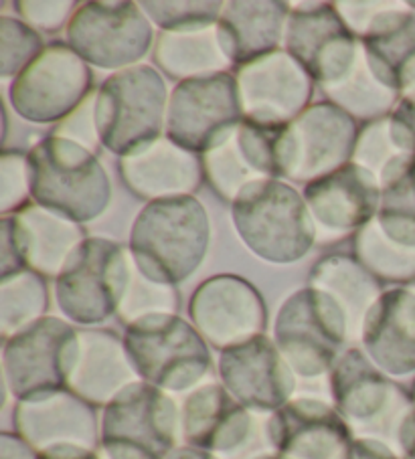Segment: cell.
I'll use <instances>...</instances> for the list:
<instances>
[{
    "label": "cell",
    "mask_w": 415,
    "mask_h": 459,
    "mask_svg": "<svg viewBox=\"0 0 415 459\" xmlns=\"http://www.w3.org/2000/svg\"><path fill=\"white\" fill-rule=\"evenodd\" d=\"M134 257L142 273L163 286L182 281L201 261L207 245L205 211L193 199L155 203L134 231Z\"/></svg>",
    "instance_id": "cell-1"
},
{
    "label": "cell",
    "mask_w": 415,
    "mask_h": 459,
    "mask_svg": "<svg viewBox=\"0 0 415 459\" xmlns=\"http://www.w3.org/2000/svg\"><path fill=\"white\" fill-rule=\"evenodd\" d=\"M126 351L136 373L166 391L189 389L211 367V354L201 334L169 314L142 316L128 326Z\"/></svg>",
    "instance_id": "cell-2"
},
{
    "label": "cell",
    "mask_w": 415,
    "mask_h": 459,
    "mask_svg": "<svg viewBox=\"0 0 415 459\" xmlns=\"http://www.w3.org/2000/svg\"><path fill=\"white\" fill-rule=\"evenodd\" d=\"M332 393L339 413L347 425H355L363 439L399 443V433L411 403L402 386L391 383L373 367L369 359L357 348L340 356L332 370Z\"/></svg>",
    "instance_id": "cell-3"
},
{
    "label": "cell",
    "mask_w": 415,
    "mask_h": 459,
    "mask_svg": "<svg viewBox=\"0 0 415 459\" xmlns=\"http://www.w3.org/2000/svg\"><path fill=\"white\" fill-rule=\"evenodd\" d=\"M33 195L47 209L84 223L106 207L108 178L82 146L66 138H49L31 154Z\"/></svg>",
    "instance_id": "cell-4"
},
{
    "label": "cell",
    "mask_w": 415,
    "mask_h": 459,
    "mask_svg": "<svg viewBox=\"0 0 415 459\" xmlns=\"http://www.w3.org/2000/svg\"><path fill=\"white\" fill-rule=\"evenodd\" d=\"M174 403L155 385L134 383L110 403L102 425L108 459H164L177 439Z\"/></svg>",
    "instance_id": "cell-5"
},
{
    "label": "cell",
    "mask_w": 415,
    "mask_h": 459,
    "mask_svg": "<svg viewBox=\"0 0 415 459\" xmlns=\"http://www.w3.org/2000/svg\"><path fill=\"white\" fill-rule=\"evenodd\" d=\"M164 116V83L155 69L138 67L114 75L95 100V128L118 154L156 140Z\"/></svg>",
    "instance_id": "cell-6"
},
{
    "label": "cell",
    "mask_w": 415,
    "mask_h": 459,
    "mask_svg": "<svg viewBox=\"0 0 415 459\" xmlns=\"http://www.w3.org/2000/svg\"><path fill=\"white\" fill-rule=\"evenodd\" d=\"M235 221L245 241L271 261L305 255L313 243V221L292 188L263 180L239 196Z\"/></svg>",
    "instance_id": "cell-7"
},
{
    "label": "cell",
    "mask_w": 415,
    "mask_h": 459,
    "mask_svg": "<svg viewBox=\"0 0 415 459\" xmlns=\"http://www.w3.org/2000/svg\"><path fill=\"white\" fill-rule=\"evenodd\" d=\"M347 334V318L339 304L313 288L284 306L276 324V346L294 373L313 378L331 368Z\"/></svg>",
    "instance_id": "cell-8"
},
{
    "label": "cell",
    "mask_w": 415,
    "mask_h": 459,
    "mask_svg": "<svg viewBox=\"0 0 415 459\" xmlns=\"http://www.w3.org/2000/svg\"><path fill=\"white\" fill-rule=\"evenodd\" d=\"M79 351V334L57 318H41L4 346V375L14 397L59 391Z\"/></svg>",
    "instance_id": "cell-9"
},
{
    "label": "cell",
    "mask_w": 415,
    "mask_h": 459,
    "mask_svg": "<svg viewBox=\"0 0 415 459\" xmlns=\"http://www.w3.org/2000/svg\"><path fill=\"white\" fill-rule=\"evenodd\" d=\"M128 261L116 245L87 241L63 267L57 281L61 310L71 320L98 324L116 312L132 281Z\"/></svg>",
    "instance_id": "cell-10"
},
{
    "label": "cell",
    "mask_w": 415,
    "mask_h": 459,
    "mask_svg": "<svg viewBox=\"0 0 415 459\" xmlns=\"http://www.w3.org/2000/svg\"><path fill=\"white\" fill-rule=\"evenodd\" d=\"M353 136L355 126L345 112L337 106H314L298 122L280 130L278 169L296 180H321L342 169Z\"/></svg>",
    "instance_id": "cell-11"
},
{
    "label": "cell",
    "mask_w": 415,
    "mask_h": 459,
    "mask_svg": "<svg viewBox=\"0 0 415 459\" xmlns=\"http://www.w3.org/2000/svg\"><path fill=\"white\" fill-rule=\"evenodd\" d=\"M237 96L243 120L286 128L310 100V74L288 55H263L239 71Z\"/></svg>",
    "instance_id": "cell-12"
},
{
    "label": "cell",
    "mask_w": 415,
    "mask_h": 459,
    "mask_svg": "<svg viewBox=\"0 0 415 459\" xmlns=\"http://www.w3.org/2000/svg\"><path fill=\"white\" fill-rule=\"evenodd\" d=\"M237 85L227 74L182 82L172 93L169 136L182 148L209 150L239 124Z\"/></svg>",
    "instance_id": "cell-13"
},
{
    "label": "cell",
    "mask_w": 415,
    "mask_h": 459,
    "mask_svg": "<svg viewBox=\"0 0 415 459\" xmlns=\"http://www.w3.org/2000/svg\"><path fill=\"white\" fill-rule=\"evenodd\" d=\"M92 75L79 55L55 45L25 69L13 87L14 108L35 122H53L84 100Z\"/></svg>",
    "instance_id": "cell-14"
},
{
    "label": "cell",
    "mask_w": 415,
    "mask_h": 459,
    "mask_svg": "<svg viewBox=\"0 0 415 459\" xmlns=\"http://www.w3.org/2000/svg\"><path fill=\"white\" fill-rule=\"evenodd\" d=\"M219 370L227 393L239 405L255 411H276L288 405L294 370L266 336L223 351Z\"/></svg>",
    "instance_id": "cell-15"
},
{
    "label": "cell",
    "mask_w": 415,
    "mask_h": 459,
    "mask_svg": "<svg viewBox=\"0 0 415 459\" xmlns=\"http://www.w3.org/2000/svg\"><path fill=\"white\" fill-rule=\"evenodd\" d=\"M69 41L79 57L100 67H118L148 51L150 27L134 4H90L75 14Z\"/></svg>",
    "instance_id": "cell-16"
},
{
    "label": "cell",
    "mask_w": 415,
    "mask_h": 459,
    "mask_svg": "<svg viewBox=\"0 0 415 459\" xmlns=\"http://www.w3.org/2000/svg\"><path fill=\"white\" fill-rule=\"evenodd\" d=\"M14 423L29 446L51 449L75 446L93 449L98 446V423L93 409L74 391H51L19 403Z\"/></svg>",
    "instance_id": "cell-17"
},
{
    "label": "cell",
    "mask_w": 415,
    "mask_h": 459,
    "mask_svg": "<svg viewBox=\"0 0 415 459\" xmlns=\"http://www.w3.org/2000/svg\"><path fill=\"white\" fill-rule=\"evenodd\" d=\"M190 316L213 346L231 348L261 336L266 326L261 298L239 280H213L197 291Z\"/></svg>",
    "instance_id": "cell-18"
},
{
    "label": "cell",
    "mask_w": 415,
    "mask_h": 459,
    "mask_svg": "<svg viewBox=\"0 0 415 459\" xmlns=\"http://www.w3.org/2000/svg\"><path fill=\"white\" fill-rule=\"evenodd\" d=\"M271 447L286 459H339L349 447V425L321 401L288 403L268 425Z\"/></svg>",
    "instance_id": "cell-19"
},
{
    "label": "cell",
    "mask_w": 415,
    "mask_h": 459,
    "mask_svg": "<svg viewBox=\"0 0 415 459\" xmlns=\"http://www.w3.org/2000/svg\"><path fill=\"white\" fill-rule=\"evenodd\" d=\"M182 431L190 447L239 459L252 437L253 419L227 389L205 385L185 403Z\"/></svg>",
    "instance_id": "cell-20"
},
{
    "label": "cell",
    "mask_w": 415,
    "mask_h": 459,
    "mask_svg": "<svg viewBox=\"0 0 415 459\" xmlns=\"http://www.w3.org/2000/svg\"><path fill=\"white\" fill-rule=\"evenodd\" d=\"M379 191L373 174L358 164L342 166L306 186L308 209L316 223L329 231H349L361 227L377 209Z\"/></svg>",
    "instance_id": "cell-21"
},
{
    "label": "cell",
    "mask_w": 415,
    "mask_h": 459,
    "mask_svg": "<svg viewBox=\"0 0 415 459\" xmlns=\"http://www.w3.org/2000/svg\"><path fill=\"white\" fill-rule=\"evenodd\" d=\"M363 342L377 367L402 377L415 370V296L393 290L377 299L363 326Z\"/></svg>",
    "instance_id": "cell-22"
},
{
    "label": "cell",
    "mask_w": 415,
    "mask_h": 459,
    "mask_svg": "<svg viewBox=\"0 0 415 459\" xmlns=\"http://www.w3.org/2000/svg\"><path fill=\"white\" fill-rule=\"evenodd\" d=\"M134 364L111 332H82L74 368L67 378L77 397L87 403H111L134 385Z\"/></svg>",
    "instance_id": "cell-23"
},
{
    "label": "cell",
    "mask_w": 415,
    "mask_h": 459,
    "mask_svg": "<svg viewBox=\"0 0 415 459\" xmlns=\"http://www.w3.org/2000/svg\"><path fill=\"white\" fill-rule=\"evenodd\" d=\"M172 140H153L140 154H126L124 177L140 195H174L193 191L199 182V164Z\"/></svg>",
    "instance_id": "cell-24"
},
{
    "label": "cell",
    "mask_w": 415,
    "mask_h": 459,
    "mask_svg": "<svg viewBox=\"0 0 415 459\" xmlns=\"http://www.w3.org/2000/svg\"><path fill=\"white\" fill-rule=\"evenodd\" d=\"M223 11L219 30L231 61L245 65L260 59L278 45L286 6L276 3L229 4Z\"/></svg>",
    "instance_id": "cell-25"
},
{
    "label": "cell",
    "mask_w": 415,
    "mask_h": 459,
    "mask_svg": "<svg viewBox=\"0 0 415 459\" xmlns=\"http://www.w3.org/2000/svg\"><path fill=\"white\" fill-rule=\"evenodd\" d=\"M13 229L22 257L45 273H57L59 265L69 261V249L79 241V233L71 221L61 223L39 209H29L19 221L14 219Z\"/></svg>",
    "instance_id": "cell-26"
},
{
    "label": "cell",
    "mask_w": 415,
    "mask_h": 459,
    "mask_svg": "<svg viewBox=\"0 0 415 459\" xmlns=\"http://www.w3.org/2000/svg\"><path fill=\"white\" fill-rule=\"evenodd\" d=\"M316 275H321L324 283V294H329L345 314L349 334L355 336L357 330L365 326L366 316H369L377 294L375 281L366 278L365 269L353 264L349 257H331L322 261Z\"/></svg>",
    "instance_id": "cell-27"
},
{
    "label": "cell",
    "mask_w": 415,
    "mask_h": 459,
    "mask_svg": "<svg viewBox=\"0 0 415 459\" xmlns=\"http://www.w3.org/2000/svg\"><path fill=\"white\" fill-rule=\"evenodd\" d=\"M3 294L19 298V304L3 306V326L4 336H11L9 332L14 330L19 334L25 324L39 322L37 316L45 310V283L39 280L35 272H19L14 275V288L11 281H3Z\"/></svg>",
    "instance_id": "cell-28"
},
{
    "label": "cell",
    "mask_w": 415,
    "mask_h": 459,
    "mask_svg": "<svg viewBox=\"0 0 415 459\" xmlns=\"http://www.w3.org/2000/svg\"><path fill=\"white\" fill-rule=\"evenodd\" d=\"M41 51V41L22 22L3 19V74L11 77L29 69Z\"/></svg>",
    "instance_id": "cell-29"
},
{
    "label": "cell",
    "mask_w": 415,
    "mask_h": 459,
    "mask_svg": "<svg viewBox=\"0 0 415 459\" xmlns=\"http://www.w3.org/2000/svg\"><path fill=\"white\" fill-rule=\"evenodd\" d=\"M339 459H397V455L385 443L373 439H357L349 443L345 454Z\"/></svg>",
    "instance_id": "cell-30"
},
{
    "label": "cell",
    "mask_w": 415,
    "mask_h": 459,
    "mask_svg": "<svg viewBox=\"0 0 415 459\" xmlns=\"http://www.w3.org/2000/svg\"><path fill=\"white\" fill-rule=\"evenodd\" d=\"M0 451H3V459H39L33 446H29L19 435L11 433L3 435V447H0Z\"/></svg>",
    "instance_id": "cell-31"
},
{
    "label": "cell",
    "mask_w": 415,
    "mask_h": 459,
    "mask_svg": "<svg viewBox=\"0 0 415 459\" xmlns=\"http://www.w3.org/2000/svg\"><path fill=\"white\" fill-rule=\"evenodd\" d=\"M39 459H98V455L90 449L75 447V446H57L45 449L39 454Z\"/></svg>",
    "instance_id": "cell-32"
},
{
    "label": "cell",
    "mask_w": 415,
    "mask_h": 459,
    "mask_svg": "<svg viewBox=\"0 0 415 459\" xmlns=\"http://www.w3.org/2000/svg\"><path fill=\"white\" fill-rule=\"evenodd\" d=\"M399 447L407 459H415V409L407 415L402 433H399Z\"/></svg>",
    "instance_id": "cell-33"
},
{
    "label": "cell",
    "mask_w": 415,
    "mask_h": 459,
    "mask_svg": "<svg viewBox=\"0 0 415 459\" xmlns=\"http://www.w3.org/2000/svg\"><path fill=\"white\" fill-rule=\"evenodd\" d=\"M164 459H221V457L209 454V451L197 449V447H177V449H172Z\"/></svg>",
    "instance_id": "cell-34"
},
{
    "label": "cell",
    "mask_w": 415,
    "mask_h": 459,
    "mask_svg": "<svg viewBox=\"0 0 415 459\" xmlns=\"http://www.w3.org/2000/svg\"><path fill=\"white\" fill-rule=\"evenodd\" d=\"M253 459H286V457H282V455H258V457H253Z\"/></svg>",
    "instance_id": "cell-35"
}]
</instances>
